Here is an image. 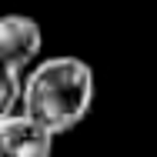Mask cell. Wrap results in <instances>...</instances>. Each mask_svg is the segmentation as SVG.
Segmentation results:
<instances>
[{"instance_id": "obj_1", "label": "cell", "mask_w": 157, "mask_h": 157, "mask_svg": "<svg viewBox=\"0 0 157 157\" xmlns=\"http://www.w3.org/2000/svg\"><path fill=\"white\" fill-rule=\"evenodd\" d=\"M94 104V70L80 57H47L24 77L20 114L44 127L47 134H67L90 114Z\"/></svg>"}, {"instance_id": "obj_2", "label": "cell", "mask_w": 157, "mask_h": 157, "mask_svg": "<svg viewBox=\"0 0 157 157\" xmlns=\"http://www.w3.org/2000/svg\"><path fill=\"white\" fill-rule=\"evenodd\" d=\"M44 47V30L40 24L27 13H7L0 17V60L10 63L13 70H20L27 77V70L37 67Z\"/></svg>"}, {"instance_id": "obj_3", "label": "cell", "mask_w": 157, "mask_h": 157, "mask_svg": "<svg viewBox=\"0 0 157 157\" xmlns=\"http://www.w3.org/2000/svg\"><path fill=\"white\" fill-rule=\"evenodd\" d=\"M54 134L30 121L27 114H10L0 121V157H50Z\"/></svg>"}, {"instance_id": "obj_4", "label": "cell", "mask_w": 157, "mask_h": 157, "mask_svg": "<svg viewBox=\"0 0 157 157\" xmlns=\"http://www.w3.org/2000/svg\"><path fill=\"white\" fill-rule=\"evenodd\" d=\"M20 94H24V74L0 60V121L20 110Z\"/></svg>"}]
</instances>
